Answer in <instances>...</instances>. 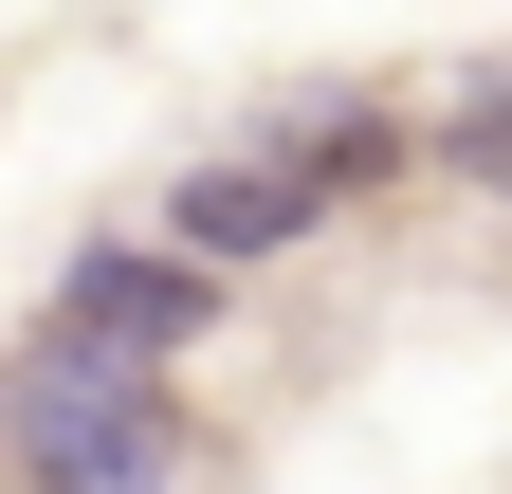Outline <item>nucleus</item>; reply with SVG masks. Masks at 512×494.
Listing matches in <instances>:
<instances>
[{
    "mask_svg": "<svg viewBox=\"0 0 512 494\" xmlns=\"http://www.w3.org/2000/svg\"><path fill=\"white\" fill-rule=\"evenodd\" d=\"M220 330V275H183V257H74L55 275V312H37V348L55 366H110V385H183V348Z\"/></svg>",
    "mask_w": 512,
    "mask_h": 494,
    "instance_id": "1",
    "label": "nucleus"
},
{
    "mask_svg": "<svg viewBox=\"0 0 512 494\" xmlns=\"http://www.w3.org/2000/svg\"><path fill=\"white\" fill-rule=\"evenodd\" d=\"M311 220H330V202H311L275 147H238V165H183V183H165V257H183V275H275Z\"/></svg>",
    "mask_w": 512,
    "mask_h": 494,
    "instance_id": "2",
    "label": "nucleus"
},
{
    "mask_svg": "<svg viewBox=\"0 0 512 494\" xmlns=\"http://www.w3.org/2000/svg\"><path fill=\"white\" fill-rule=\"evenodd\" d=\"M421 165H439V183H476V202H512V74H476L458 110H439V129H421Z\"/></svg>",
    "mask_w": 512,
    "mask_h": 494,
    "instance_id": "3",
    "label": "nucleus"
}]
</instances>
